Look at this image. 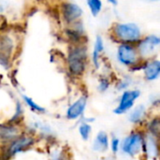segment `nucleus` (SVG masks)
<instances>
[{
    "label": "nucleus",
    "instance_id": "11",
    "mask_svg": "<svg viewBox=\"0 0 160 160\" xmlns=\"http://www.w3.org/2000/svg\"><path fill=\"white\" fill-rule=\"evenodd\" d=\"M147 117V108L143 104L134 106L128 112V120L132 125L141 126L145 123Z\"/></svg>",
    "mask_w": 160,
    "mask_h": 160
},
{
    "label": "nucleus",
    "instance_id": "25",
    "mask_svg": "<svg viewBox=\"0 0 160 160\" xmlns=\"http://www.w3.org/2000/svg\"><path fill=\"white\" fill-rule=\"evenodd\" d=\"M110 3H112V5H117V1L116 0H108Z\"/></svg>",
    "mask_w": 160,
    "mask_h": 160
},
{
    "label": "nucleus",
    "instance_id": "14",
    "mask_svg": "<svg viewBox=\"0 0 160 160\" xmlns=\"http://www.w3.org/2000/svg\"><path fill=\"white\" fill-rule=\"evenodd\" d=\"M144 80L147 82H155L160 76V62L159 60H151L144 64L142 68Z\"/></svg>",
    "mask_w": 160,
    "mask_h": 160
},
{
    "label": "nucleus",
    "instance_id": "12",
    "mask_svg": "<svg viewBox=\"0 0 160 160\" xmlns=\"http://www.w3.org/2000/svg\"><path fill=\"white\" fill-rule=\"evenodd\" d=\"M110 136L109 134L104 131L100 130L97 133V135L94 138V141L92 142V149L96 153L104 154L109 150L110 145Z\"/></svg>",
    "mask_w": 160,
    "mask_h": 160
},
{
    "label": "nucleus",
    "instance_id": "15",
    "mask_svg": "<svg viewBox=\"0 0 160 160\" xmlns=\"http://www.w3.org/2000/svg\"><path fill=\"white\" fill-rule=\"evenodd\" d=\"M145 133L153 135L155 137H159L160 132V119L158 116L152 117L150 120H146L144 123V130Z\"/></svg>",
    "mask_w": 160,
    "mask_h": 160
},
{
    "label": "nucleus",
    "instance_id": "20",
    "mask_svg": "<svg viewBox=\"0 0 160 160\" xmlns=\"http://www.w3.org/2000/svg\"><path fill=\"white\" fill-rule=\"evenodd\" d=\"M51 160H69L68 152L64 149H55L51 153L50 156Z\"/></svg>",
    "mask_w": 160,
    "mask_h": 160
},
{
    "label": "nucleus",
    "instance_id": "3",
    "mask_svg": "<svg viewBox=\"0 0 160 160\" xmlns=\"http://www.w3.org/2000/svg\"><path fill=\"white\" fill-rule=\"evenodd\" d=\"M144 131L136 129L128 134L122 141L120 151L128 158H136L142 154Z\"/></svg>",
    "mask_w": 160,
    "mask_h": 160
},
{
    "label": "nucleus",
    "instance_id": "8",
    "mask_svg": "<svg viewBox=\"0 0 160 160\" xmlns=\"http://www.w3.org/2000/svg\"><path fill=\"white\" fill-rule=\"evenodd\" d=\"M22 131L23 130L20 125H14L8 122L0 123V147L6 146Z\"/></svg>",
    "mask_w": 160,
    "mask_h": 160
},
{
    "label": "nucleus",
    "instance_id": "7",
    "mask_svg": "<svg viewBox=\"0 0 160 160\" xmlns=\"http://www.w3.org/2000/svg\"><path fill=\"white\" fill-rule=\"evenodd\" d=\"M88 104V97L87 95H82L77 99H75L66 110L65 117L68 121H76L81 120L84 116V112L86 111Z\"/></svg>",
    "mask_w": 160,
    "mask_h": 160
},
{
    "label": "nucleus",
    "instance_id": "10",
    "mask_svg": "<svg viewBox=\"0 0 160 160\" xmlns=\"http://www.w3.org/2000/svg\"><path fill=\"white\" fill-rule=\"evenodd\" d=\"M160 38L157 36H148L145 38L139 41L138 45V52L142 57H150L156 51V49L159 46Z\"/></svg>",
    "mask_w": 160,
    "mask_h": 160
},
{
    "label": "nucleus",
    "instance_id": "17",
    "mask_svg": "<svg viewBox=\"0 0 160 160\" xmlns=\"http://www.w3.org/2000/svg\"><path fill=\"white\" fill-rule=\"evenodd\" d=\"M103 50H104V45H103L102 38L100 36H98L97 39H96V43H95V48H94V51L92 53L93 65L95 66V68L97 69H98L100 67V55H101Z\"/></svg>",
    "mask_w": 160,
    "mask_h": 160
},
{
    "label": "nucleus",
    "instance_id": "24",
    "mask_svg": "<svg viewBox=\"0 0 160 160\" xmlns=\"http://www.w3.org/2000/svg\"><path fill=\"white\" fill-rule=\"evenodd\" d=\"M132 84V82H131V79L129 78H124L122 80H120L117 83H116V89L119 91V92H123V91H126L128 89H129V87L131 86Z\"/></svg>",
    "mask_w": 160,
    "mask_h": 160
},
{
    "label": "nucleus",
    "instance_id": "6",
    "mask_svg": "<svg viewBox=\"0 0 160 160\" xmlns=\"http://www.w3.org/2000/svg\"><path fill=\"white\" fill-rule=\"evenodd\" d=\"M117 60L121 65L132 68L133 66L138 64L139 52L133 45L123 43L118 47Z\"/></svg>",
    "mask_w": 160,
    "mask_h": 160
},
{
    "label": "nucleus",
    "instance_id": "4",
    "mask_svg": "<svg viewBox=\"0 0 160 160\" xmlns=\"http://www.w3.org/2000/svg\"><path fill=\"white\" fill-rule=\"evenodd\" d=\"M142 92L139 89H128L123 91L118 98V103L112 112L116 115L127 114L136 104V101L141 98Z\"/></svg>",
    "mask_w": 160,
    "mask_h": 160
},
{
    "label": "nucleus",
    "instance_id": "22",
    "mask_svg": "<svg viewBox=\"0 0 160 160\" xmlns=\"http://www.w3.org/2000/svg\"><path fill=\"white\" fill-rule=\"evenodd\" d=\"M111 87V81L108 77H101L98 80V91L99 93H106Z\"/></svg>",
    "mask_w": 160,
    "mask_h": 160
},
{
    "label": "nucleus",
    "instance_id": "16",
    "mask_svg": "<svg viewBox=\"0 0 160 160\" xmlns=\"http://www.w3.org/2000/svg\"><path fill=\"white\" fill-rule=\"evenodd\" d=\"M23 114H24V108H23V104L21 100H16L15 101V109H14V112L12 114V116L7 121L10 124H14V125H22V122L23 120Z\"/></svg>",
    "mask_w": 160,
    "mask_h": 160
},
{
    "label": "nucleus",
    "instance_id": "2",
    "mask_svg": "<svg viewBox=\"0 0 160 160\" xmlns=\"http://www.w3.org/2000/svg\"><path fill=\"white\" fill-rule=\"evenodd\" d=\"M87 52L82 46H75L69 49L67 58L68 69L74 77H81L86 69Z\"/></svg>",
    "mask_w": 160,
    "mask_h": 160
},
{
    "label": "nucleus",
    "instance_id": "19",
    "mask_svg": "<svg viewBox=\"0 0 160 160\" xmlns=\"http://www.w3.org/2000/svg\"><path fill=\"white\" fill-rule=\"evenodd\" d=\"M92 131H93L92 125L81 119V122L78 127V132L81 139L84 142H88L91 138Z\"/></svg>",
    "mask_w": 160,
    "mask_h": 160
},
{
    "label": "nucleus",
    "instance_id": "5",
    "mask_svg": "<svg viewBox=\"0 0 160 160\" xmlns=\"http://www.w3.org/2000/svg\"><path fill=\"white\" fill-rule=\"evenodd\" d=\"M113 32L118 39L128 44L140 41L142 36L139 26L132 22L117 23L114 25Z\"/></svg>",
    "mask_w": 160,
    "mask_h": 160
},
{
    "label": "nucleus",
    "instance_id": "23",
    "mask_svg": "<svg viewBox=\"0 0 160 160\" xmlns=\"http://www.w3.org/2000/svg\"><path fill=\"white\" fill-rule=\"evenodd\" d=\"M120 145H121V140L117 136H113L112 139H110L109 149L112 151V155H117L119 153Z\"/></svg>",
    "mask_w": 160,
    "mask_h": 160
},
{
    "label": "nucleus",
    "instance_id": "1",
    "mask_svg": "<svg viewBox=\"0 0 160 160\" xmlns=\"http://www.w3.org/2000/svg\"><path fill=\"white\" fill-rule=\"evenodd\" d=\"M37 142L38 139L34 134L23 130L12 142H10L4 147H1L0 156L3 160H9L19 154L28 151L29 149L34 147Z\"/></svg>",
    "mask_w": 160,
    "mask_h": 160
},
{
    "label": "nucleus",
    "instance_id": "9",
    "mask_svg": "<svg viewBox=\"0 0 160 160\" xmlns=\"http://www.w3.org/2000/svg\"><path fill=\"white\" fill-rule=\"evenodd\" d=\"M142 154L147 159L157 160L159 156L158 138L144 132V142L142 147Z\"/></svg>",
    "mask_w": 160,
    "mask_h": 160
},
{
    "label": "nucleus",
    "instance_id": "18",
    "mask_svg": "<svg viewBox=\"0 0 160 160\" xmlns=\"http://www.w3.org/2000/svg\"><path fill=\"white\" fill-rule=\"evenodd\" d=\"M22 102L26 105V107L33 112L35 113H38V114H44L47 112V110L40 106L39 104H38L31 97H28L24 94L22 95Z\"/></svg>",
    "mask_w": 160,
    "mask_h": 160
},
{
    "label": "nucleus",
    "instance_id": "13",
    "mask_svg": "<svg viewBox=\"0 0 160 160\" xmlns=\"http://www.w3.org/2000/svg\"><path fill=\"white\" fill-rule=\"evenodd\" d=\"M62 12L65 21L68 23L76 22L82 14V9L76 4L65 3L62 6Z\"/></svg>",
    "mask_w": 160,
    "mask_h": 160
},
{
    "label": "nucleus",
    "instance_id": "21",
    "mask_svg": "<svg viewBox=\"0 0 160 160\" xmlns=\"http://www.w3.org/2000/svg\"><path fill=\"white\" fill-rule=\"evenodd\" d=\"M88 7L91 10L93 16H98V14L102 9V1L101 0H87Z\"/></svg>",
    "mask_w": 160,
    "mask_h": 160
}]
</instances>
